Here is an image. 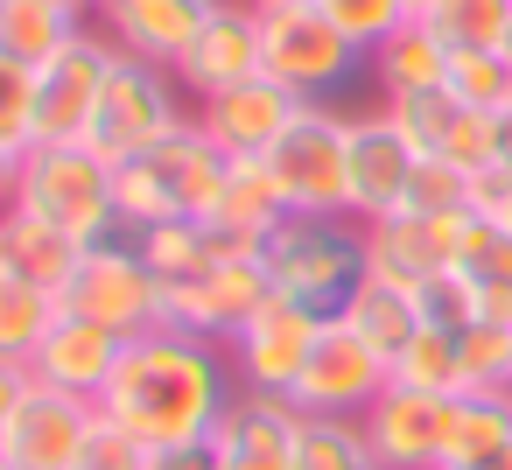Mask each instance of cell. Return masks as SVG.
Returning a JSON list of instances; mask_svg holds the SVG:
<instances>
[{
    "label": "cell",
    "mask_w": 512,
    "mask_h": 470,
    "mask_svg": "<svg viewBox=\"0 0 512 470\" xmlns=\"http://www.w3.org/2000/svg\"><path fill=\"white\" fill-rule=\"evenodd\" d=\"M260 162L288 218H351V113H330L323 99H309Z\"/></svg>",
    "instance_id": "5b68a950"
},
{
    "label": "cell",
    "mask_w": 512,
    "mask_h": 470,
    "mask_svg": "<svg viewBox=\"0 0 512 470\" xmlns=\"http://www.w3.org/2000/svg\"><path fill=\"white\" fill-rule=\"evenodd\" d=\"M64 309L85 316V323H106L113 337H148V330L169 323L162 316V281L141 260L134 232H113V239L85 246V260H78V274L64 288Z\"/></svg>",
    "instance_id": "8992f818"
},
{
    "label": "cell",
    "mask_w": 512,
    "mask_h": 470,
    "mask_svg": "<svg viewBox=\"0 0 512 470\" xmlns=\"http://www.w3.org/2000/svg\"><path fill=\"white\" fill-rule=\"evenodd\" d=\"M281 218H288V204H281L267 162H232V169H225V190H218V204H211L204 225H211L232 253H267V239L281 232Z\"/></svg>",
    "instance_id": "7402d4cb"
},
{
    "label": "cell",
    "mask_w": 512,
    "mask_h": 470,
    "mask_svg": "<svg viewBox=\"0 0 512 470\" xmlns=\"http://www.w3.org/2000/svg\"><path fill=\"white\" fill-rule=\"evenodd\" d=\"M225 155L211 148V134L190 120L183 134L155 141L148 155L113 169V197H120V225L148 232V225H176V218H211L218 190H225Z\"/></svg>",
    "instance_id": "7a4b0ae2"
},
{
    "label": "cell",
    "mask_w": 512,
    "mask_h": 470,
    "mask_svg": "<svg viewBox=\"0 0 512 470\" xmlns=\"http://www.w3.org/2000/svg\"><path fill=\"white\" fill-rule=\"evenodd\" d=\"M428 29L449 50H498L512 57V0H442L428 15Z\"/></svg>",
    "instance_id": "1f68e13d"
},
{
    "label": "cell",
    "mask_w": 512,
    "mask_h": 470,
    "mask_svg": "<svg viewBox=\"0 0 512 470\" xmlns=\"http://www.w3.org/2000/svg\"><path fill=\"white\" fill-rule=\"evenodd\" d=\"M78 29H92V22H78L71 8H57V0H0V57L8 64L43 71Z\"/></svg>",
    "instance_id": "484cf974"
},
{
    "label": "cell",
    "mask_w": 512,
    "mask_h": 470,
    "mask_svg": "<svg viewBox=\"0 0 512 470\" xmlns=\"http://www.w3.org/2000/svg\"><path fill=\"white\" fill-rule=\"evenodd\" d=\"M456 344H463V393L512 386V323H470Z\"/></svg>",
    "instance_id": "8d00e7d4"
},
{
    "label": "cell",
    "mask_w": 512,
    "mask_h": 470,
    "mask_svg": "<svg viewBox=\"0 0 512 470\" xmlns=\"http://www.w3.org/2000/svg\"><path fill=\"white\" fill-rule=\"evenodd\" d=\"M498 162H505V169H512V106H505V113H498Z\"/></svg>",
    "instance_id": "bcb514c9"
},
{
    "label": "cell",
    "mask_w": 512,
    "mask_h": 470,
    "mask_svg": "<svg viewBox=\"0 0 512 470\" xmlns=\"http://www.w3.org/2000/svg\"><path fill=\"white\" fill-rule=\"evenodd\" d=\"M134 246H141V260L155 267V281H162V288H176V281H190V274H204L211 260H225V253H232L204 218L148 225V232H134Z\"/></svg>",
    "instance_id": "83f0119b"
},
{
    "label": "cell",
    "mask_w": 512,
    "mask_h": 470,
    "mask_svg": "<svg viewBox=\"0 0 512 470\" xmlns=\"http://www.w3.org/2000/svg\"><path fill=\"white\" fill-rule=\"evenodd\" d=\"M442 162H456L463 176H484L498 169V113H463L442 141Z\"/></svg>",
    "instance_id": "f35d334b"
},
{
    "label": "cell",
    "mask_w": 512,
    "mask_h": 470,
    "mask_svg": "<svg viewBox=\"0 0 512 470\" xmlns=\"http://www.w3.org/2000/svg\"><path fill=\"white\" fill-rule=\"evenodd\" d=\"M267 274L288 302L316 316H344V302L372 274L365 225L358 218H281V232L267 239Z\"/></svg>",
    "instance_id": "277c9868"
},
{
    "label": "cell",
    "mask_w": 512,
    "mask_h": 470,
    "mask_svg": "<svg viewBox=\"0 0 512 470\" xmlns=\"http://www.w3.org/2000/svg\"><path fill=\"white\" fill-rule=\"evenodd\" d=\"M120 351H127V337H113L106 323H85V316L57 309V323H50V337H43V351H36L29 372L43 386H64L78 400H99L106 379H113V365H120Z\"/></svg>",
    "instance_id": "44dd1931"
},
{
    "label": "cell",
    "mask_w": 512,
    "mask_h": 470,
    "mask_svg": "<svg viewBox=\"0 0 512 470\" xmlns=\"http://www.w3.org/2000/svg\"><path fill=\"white\" fill-rule=\"evenodd\" d=\"M295 442H302V407L288 393H253V386H239L211 428L218 470H295Z\"/></svg>",
    "instance_id": "2e32d148"
},
{
    "label": "cell",
    "mask_w": 512,
    "mask_h": 470,
    "mask_svg": "<svg viewBox=\"0 0 512 470\" xmlns=\"http://www.w3.org/2000/svg\"><path fill=\"white\" fill-rule=\"evenodd\" d=\"M246 8H260V15H267V8H295V0H246Z\"/></svg>",
    "instance_id": "f907efd6"
},
{
    "label": "cell",
    "mask_w": 512,
    "mask_h": 470,
    "mask_svg": "<svg viewBox=\"0 0 512 470\" xmlns=\"http://www.w3.org/2000/svg\"><path fill=\"white\" fill-rule=\"evenodd\" d=\"M183 127H190V113H183V99H176V71L141 64V57H120L113 78H106V99H99V120H92V134H85V148H99V155L120 169V162L148 155L155 141H169V134H183Z\"/></svg>",
    "instance_id": "52a82bcc"
},
{
    "label": "cell",
    "mask_w": 512,
    "mask_h": 470,
    "mask_svg": "<svg viewBox=\"0 0 512 470\" xmlns=\"http://www.w3.org/2000/svg\"><path fill=\"white\" fill-rule=\"evenodd\" d=\"M141 470H218V449H211V435H197V442H162V449L141 456Z\"/></svg>",
    "instance_id": "b9f144b4"
},
{
    "label": "cell",
    "mask_w": 512,
    "mask_h": 470,
    "mask_svg": "<svg viewBox=\"0 0 512 470\" xmlns=\"http://www.w3.org/2000/svg\"><path fill=\"white\" fill-rule=\"evenodd\" d=\"M456 225H463V211H456V218H421V211H386V218H372V225H365L372 274L421 295L435 274L456 267Z\"/></svg>",
    "instance_id": "d6986e66"
},
{
    "label": "cell",
    "mask_w": 512,
    "mask_h": 470,
    "mask_svg": "<svg viewBox=\"0 0 512 470\" xmlns=\"http://www.w3.org/2000/svg\"><path fill=\"white\" fill-rule=\"evenodd\" d=\"M141 456H148V449H141V442H134V435H127L120 421H106V414L92 421V442H85V470H141Z\"/></svg>",
    "instance_id": "60d3db41"
},
{
    "label": "cell",
    "mask_w": 512,
    "mask_h": 470,
    "mask_svg": "<svg viewBox=\"0 0 512 470\" xmlns=\"http://www.w3.org/2000/svg\"><path fill=\"white\" fill-rule=\"evenodd\" d=\"M449 99L470 113H505L512 106V57L498 50H449Z\"/></svg>",
    "instance_id": "d6a6232c"
},
{
    "label": "cell",
    "mask_w": 512,
    "mask_h": 470,
    "mask_svg": "<svg viewBox=\"0 0 512 470\" xmlns=\"http://www.w3.org/2000/svg\"><path fill=\"white\" fill-rule=\"evenodd\" d=\"M309 99H295L288 85H274V78H253V85H232V92H218V99H197V127L211 134V148L225 155V162H260L288 127H295V113H302Z\"/></svg>",
    "instance_id": "9a60e30c"
},
{
    "label": "cell",
    "mask_w": 512,
    "mask_h": 470,
    "mask_svg": "<svg viewBox=\"0 0 512 470\" xmlns=\"http://www.w3.org/2000/svg\"><path fill=\"white\" fill-rule=\"evenodd\" d=\"M512 449V386H477L449 400V428H442V470L456 463H484Z\"/></svg>",
    "instance_id": "cb8c5ba5"
},
{
    "label": "cell",
    "mask_w": 512,
    "mask_h": 470,
    "mask_svg": "<svg viewBox=\"0 0 512 470\" xmlns=\"http://www.w3.org/2000/svg\"><path fill=\"white\" fill-rule=\"evenodd\" d=\"M57 295L22 281V274H0V365H36L50 323H57Z\"/></svg>",
    "instance_id": "f1b7e54d"
},
{
    "label": "cell",
    "mask_w": 512,
    "mask_h": 470,
    "mask_svg": "<svg viewBox=\"0 0 512 470\" xmlns=\"http://www.w3.org/2000/svg\"><path fill=\"white\" fill-rule=\"evenodd\" d=\"M316 8H323V22H330L358 57H372L393 29L414 22V15H407V0H316Z\"/></svg>",
    "instance_id": "e575fe53"
},
{
    "label": "cell",
    "mask_w": 512,
    "mask_h": 470,
    "mask_svg": "<svg viewBox=\"0 0 512 470\" xmlns=\"http://www.w3.org/2000/svg\"><path fill=\"white\" fill-rule=\"evenodd\" d=\"M267 78V43H260V8H246V0H218L211 22L197 29V43L183 50L176 64V85L190 99H218L232 85H253Z\"/></svg>",
    "instance_id": "5bb4252c"
},
{
    "label": "cell",
    "mask_w": 512,
    "mask_h": 470,
    "mask_svg": "<svg viewBox=\"0 0 512 470\" xmlns=\"http://www.w3.org/2000/svg\"><path fill=\"white\" fill-rule=\"evenodd\" d=\"M456 470H512V449L505 456H484V463H456Z\"/></svg>",
    "instance_id": "c3c4849f"
},
{
    "label": "cell",
    "mask_w": 512,
    "mask_h": 470,
    "mask_svg": "<svg viewBox=\"0 0 512 470\" xmlns=\"http://www.w3.org/2000/svg\"><path fill=\"white\" fill-rule=\"evenodd\" d=\"M393 386V365L351 330V323H323V337H316V351H309V365H302V379L288 386V400L302 407V414H365L379 393Z\"/></svg>",
    "instance_id": "7c38bea8"
},
{
    "label": "cell",
    "mask_w": 512,
    "mask_h": 470,
    "mask_svg": "<svg viewBox=\"0 0 512 470\" xmlns=\"http://www.w3.org/2000/svg\"><path fill=\"white\" fill-rule=\"evenodd\" d=\"M414 169H421V148H414L386 113H358V120H351V218H358V225L400 211Z\"/></svg>",
    "instance_id": "ac0fdd59"
},
{
    "label": "cell",
    "mask_w": 512,
    "mask_h": 470,
    "mask_svg": "<svg viewBox=\"0 0 512 470\" xmlns=\"http://www.w3.org/2000/svg\"><path fill=\"white\" fill-rule=\"evenodd\" d=\"M0 141L36 148V71L0 57Z\"/></svg>",
    "instance_id": "74e56055"
},
{
    "label": "cell",
    "mask_w": 512,
    "mask_h": 470,
    "mask_svg": "<svg viewBox=\"0 0 512 470\" xmlns=\"http://www.w3.org/2000/svg\"><path fill=\"white\" fill-rule=\"evenodd\" d=\"M365 64H372L379 92H386V99H400V92H428V85H442V78H449V43H442L428 22H407V29H393Z\"/></svg>",
    "instance_id": "4316f807"
},
{
    "label": "cell",
    "mask_w": 512,
    "mask_h": 470,
    "mask_svg": "<svg viewBox=\"0 0 512 470\" xmlns=\"http://www.w3.org/2000/svg\"><path fill=\"white\" fill-rule=\"evenodd\" d=\"M239 393V372L225 358V344H204L190 330H148V337H127L106 393H99V414L120 421L141 449H162V442H197L218 428V414L232 407Z\"/></svg>",
    "instance_id": "6da1fadb"
},
{
    "label": "cell",
    "mask_w": 512,
    "mask_h": 470,
    "mask_svg": "<svg viewBox=\"0 0 512 470\" xmlns=\"http://www.w3.org/2000/svg\"><path fill=\"white\" fill-rule=\"evenodd\" d=\"M295 470H379V456L365 442V421H351V414H302Z\"/></svg>",
    "instance_id": "f546056e"
},
{
    "label": "cell",
    "mask_w": 512,
    "mask_h": 470,
    "mask_svg": "<svg viewBox=\"0 0 512 470\" xmlns=\"http://www.w3.org/2000/svg\"><path fill=\"white\" fill-rule=\"evenodd\" d=\"M218 0H106L99 8V29L120 57H141V64H162L176 71L183 50L197 43V29L211 22Z\"/></svg>",
    "instance_id": "ffe728a7"
},
{
    "label": "cell",
    "mask_w": 512,
    "mask_h": 470,
    "mask_svg": "<svg viewBox=\"0 0 512 470\" xmlns=\"http://www.w3.org/2000/svg\"><path fill=\"white\" fill-rule=\"evenodd\" d=\"M22 393H29V365H0V442H8V428H15Z\"/></svg>",
    "instance_id": "ee69618b"
},
{
    "label": "cell",
    "mask_w": 512,
    "mask_h": 470,
    "mask_svg": "<svg viewBox=\"0 0 512 470\" xmlns=\"http://www.w3.org/2000/svg\"><path fill=\"white\" fill-rule=\"evenodd\" d=\"M393 386H414V393H463V344H456V330H435V323H421L414 330V344L393 358Z\"/></svg>",
    "instance_id": "4dcf8cb0"
},
{
    "label": "cell",
    "mask_w": 512,
    "mask_h": 470,
    "mask_svg": "<svg viewBox=\"0 0 512 470\" xmlns=\"http://www.w3.org/2000/svg\"><path fill=\"white\" fill-rule=\"evenodd\" d=\"M337 323H351L386 365L414 344V330H421V302H414V288H393V281H379V274H365V288L344 302V316Z\"/></svg>",
    "instance_id": "d4e9b609"
},
{
    "label": "cell",
    "mask_w": 512,
    "mask_h": 470,
    "mask_svg": "<svg viewBox=\"0 0 512 470\" xmlns=\"http://www.w3.org/2000/svg\"><path fill=\"white\" fill-rule=\"evenodd\" d=\"M15 211H29L36 225L78 239V246H99L120 225V197H113V162L85 141L71 148H29L22 155V190H15Z\"/></svg>",
    "instance_id": "3957f363"
},
{
    "label": "cell",
    "mask_w": 512,
    "mask_h": 470,
    "mask_svg": "<svg viewBox=\"0 0 512 470\" xmlns=\"http://www.w3.org/2000/svg\"><path fill=\"white\" fill-rule=\"evenodd\" d=\"M92 421H99V400H78L64 386H43L29 372V393L15 407V428L0 442L15 470H85V442H92Z\"/></svg>",
    "instance_id": "4fadbf2b"
},
{
    "label": "cell",
    "mask_w": 512,
    "mask_h": 470,
    "mask_svg": "<svg viewBox=\"0 0 512 470\" xmlns=\"http://www.w3.org/2000/svg\"><path fill=\"white\" fill-rule=\"evenodd\" d=\"M78 260H85V246H78V239H64V232L36 225L29 211H0V274H22V281H36V288H50V295L64 302V288H71Z\"/></svg>",
    "instance_id": "603a6c76"
},
{
    "label": "cell",
    "mask_w": 512,
    "mask_h": 470,
    "mask_svg": "<svg viewBox=\"0 0 512 470\" xmlns=\"http://www.w3.org/2000/svg\"><path fill=\"white\" fill-rule=\"evenodd\" d=\"M113 64H120V50L106 43V29H78V36L36 71V148H71V141L92 134Z\"/></svg>",
    "instance_id": "ba28073f"
},
{
    "label": "cell",
    "mask_w": 512,
    "mask_h": 470,
    "mask_svg": "<svg viewBox=\"0 0 512 470\" xmlns=\"http://www.w3.org/2000/svg\"><path fill=\"white\" fill-rule=\"evenodd\" d=\"M0 470H15V463H8V456H0Z\"/></svg>",
    "instance_id": "816d5d0a"
},
{
    "label": "cell",
    "mask_w": 512,
    "mask_h": 470,
    "mask_svg": "<svg viewBox=\"0 0 512 470\" xmlns=\"http://www.w3.org/2000/svg\"><path fill=\"white\" fill-rule=\"evenodd\" d=\"M456 400V393H449ZM449 400L442 393H414V386H386L358 421L365 442L379 456V470H442V428H449Z\"/></svg>",
    "instance_id": "e0dca14e"
},
{
    "label": "cell",
    "mask_w": 512,
    "mask_h": 470,
    "mask_svg": "<svg viewBox=\"0 0 512 470\" xmlns=\"http://www.w3.org/2000/svg\"><path fill=\"white\" fill-rule=\"evenodd\" d=\"M470 197H477V176H463V169H456V162H442V155H421V169H414V183H407V204H400V211L456 218V211H470Z\"/></svg>",
    "instance_id": "d590c367"
},
{
    "label": "cell",
    "mask_w": 512,
    "mask_h": 470,
    "mask_svg": "<svg viewBox=\"0 0 512 470\" xmlns=\"http://www.w3.org/2000/svg\"><path fill=\"white\" fill-rule=\"evenodd\" d=\"M435 8H442V0H407V15H414V22H428Z\"/></svg>",
    "instance_id": "681fc988"
},
{
    "label": "cell",
    "mask_w": 512,
    "mask_h": 470,
    "mask_svg": "<svg viewBox=\"0 0 512 470\" xmlns=\"http://www.w3.org/2000/svg\"><path fill=\"white\" fill-rule=\"evenodd\" d=\"M470 211H484L491 225H505V232H512V169H505V162L477 176V197H470Z\"/></svg>",
    "instance_id": "7bdbcfd3"
},
{
    "label": "cell",
    "mask_w": 512,
    "mask_h": 470,
    "mask_svg": "<svg viewBox=\"0 0 512 470\" xmlns=\"http://www.w3.org/2000/svg\"><path fill=\"white\" fill-rule=\"evenodd\" d=\"M57 8H71L78 22H99V8H106V0H57Z\"/></svg>",
    "instance_id": "7dc6e473"
},
{
    "label": "cell",
    "mask_w": 512,
    "mask_h": 470,
    "mask_svg": "<svg viewBox=\"0 0 512 470\" xmlns=\"http://www.w3.org/2000/svg\"><path fill=\"white\" fill-rule=\"evenodd\" d=\"M22 155H29V148H8V141H0V211H15V190H22Z\"/></svg>",
    "instance_id": "f6af8a7d"
},
{
    "label": "cell",
    "mask_w": 512,
    "mask_h": 470,
    "mask_svg": "<svg viewBox=\"0 0 512 470\" xmlns=\"http://www.w3.org/2000/svg\"><path fill=\"white\" fill-rule=\"evenodd\" d=\"M267 295H274L267 253H225V260H211L204 274L162 288V316H169V330H190V337H204V344H232L239 323H246Z\"/></svg>",
    "instance_id": "30bf717a"
},
{
    "label": "cell",
    "mask_w": 512,
    "mask_h": 470,
    "mask_svg": "<svg viewBox=\"0 0 512 470\" xmlns=\"http://www.w3.org/2000/svg\"><path fill=\"white\" fill-rule=\"evenodd\" d=\"M414 302H421V323H435V330H456V337H463V330L477 323V288H470L456 267H449V274H435Z\"/></svg>",
    "instance_id": "ab89813d"
},
{
    "label": "cell",
    "mask_w": 512,
    "mask_h": 470,
    "mask_svg": "<svg viewBox=\"0 0 512 470\" xmlns=\"http://www.w3.org/2000/svg\"><path fill=\"white\" fill-rule=\"evenodd\" d=\"M379 113H386V120H393V127L421 148V155H442L449 127H456L470 106H456V99H449V85H428V92H400V99H386Z\"/></svg>",
    "instance_id": "836d02e7"
},
{
    "label": "cell",
    "mask_w": 512,
    "mask_h": 470,
    "mask_svg": "<svg viewBox=\"0 0 512 470\" xmlns=\"http://www.w3.org/2000/svg\"><path fill=\"white\" fill-rule=\"evenodd\" d=\"M260 43H267V78L288 85L295 99H330L365 57L323 22L316 0H295V8H267L260 15Z\"/></svg>",
    "instance_id": "9c48e42d"
},
{
    "label": "cell",
    "mask_w": 512,
    "mask_h": 470,
    "mask_svg": "<svg viewBox=\"0 0 512 470\" xmlns=\"http://www.w3.org/2000/svg\"><path fill=\"white\" fill-rule=\"evenodd\" d=\"M323 323H330V316H316V309H302V302H288V295L274 288V295L239 323V337L225 344L239 386H253V393H288V386L302 379V365H309Z\"/></svg>",
    "instance_id": "8fae6325"
}]
</instances>
